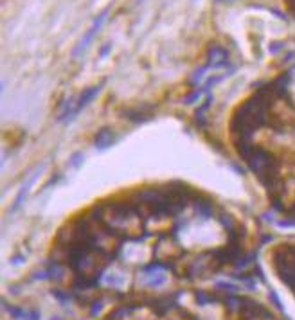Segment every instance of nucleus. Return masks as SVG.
Returning a JSON list of instances; mask_svg holds the SVG:
<instances>
[{"instance_id": "f257e3e1", "label": "nucleus", "mask_w": 295, "mask_h": 320, "mask_svg": "<svg viewBox=\"0 0 295 320\" xmlns=\"http://www.w3.org/2000/svg\"><path fill=\"white\" fill-rule=\"evenodd\" d=\"M94 214L101 218L104 225L110 230H114L116 234H124L128 238L139 234L140 225H142V218L135 207V203L114 202L108 203V205L96 207Z\"/></svg>"}, {"instance_id": "f03ea898", "label": "nucleus", "mask_w": 295, "mask_h": 320, "mask_svg": "<svg viewBox=\"0 0 295 320\" xmlns=\"http://www.w3.org/2000/svg\"><path fill=\"white\" fill-rule=\"evenodd\" d=\"M238 149H240V155L245 158V162L248 164V167L258 175V178L272 191L278 180V173H276L278 162L274 155L263 148L252 146L248 140H238Z\"/></svg>"}, {"instance_id": "7ed1b4c3", "label": "nucleus", "mask_w": 295, "mask_h": 320, "mask_svg": "<svg viewBox=\"0 0 295 320\" xmlns=\"http://www.w3.org/2000/svg\"><path fill=\"white\" fill-rule=\"evenodd\" d=\"M106 14H108V9L104 11V13H101V14L98 16V18L94 20V23H92L88 31L85 32V36H83V38L80 40V43L76 45V49L72 50V56H80L81 52H83V50H85L86 47L90 45V41L94 40V36L98 34V31H99L101 27H103V23L106 22Z\"/></svg>"}, {"instance_id": "20e7f679", "label": "nucleus", "mask_w": 295, "mask_h": 320, "mask_svg": "<svg viewBox=\"0 0 295 320\" xmlns=\"http://www.w3.org/2000/svg\"><path fill=\"white\" fill-rule=\"evenodd\" d=\"M99 90H101V86H92V88H86V90L76 99V113L80 112L81 108H85L86 104H88L90 101L94 99L96 95L99 94Z\"/></svg>"}, {"instance_id": "39448f33", "label": "nucleus", "mask_w": 295, "mask_h": 320, "mask_svg": "<svg viewBox=\"0 0 295 320\" xmlns=\"http://www.w3.org/2000/svg\"><path fill=\"white\" fill-rule=\"evenodd\" d=\"M146 277H144V284L152 286V288H156V286H162L166 283V275L162 272V268L158 272H152V268H146Z\"/></svg>"}, {"instance_id": "423d86ee", "label": "nucleus", "mask_w": 295, "mask_h": 320, "mask_svg": "<svg viewBox=\"0 0 295 320\" xmlns=\"http://www.w3.org/2000/svg\"><path fill=\"white\" fill-rule=\"evenodd\" d=\"M42 171V167H38V169H36L34 173H31V176H29V180L26 182V184L22 185V189H20V194H18V198H16V202H14V211H16L18 207H20V205H22V202L24 200H26V194L29 193V187H31L32 185V182L36 180V176H38V173Z\"/></svg>"}, {"instance_id": "0eeeda50", "label": "nucleus", "mask_w": 295, "mask_h": 320, "mask_svg": "<svg viewBox=\"0 0 295 320\" xmlns=\"http://www.w3.org/2000/svg\"><path fill=\"white\" fill-rule=\"evenodd\" d=\"M112 142H114V135H112V131H108V130L99 131L98 137H96V144H98V148H108V146H112Z\"/></svg>"}, {"instance_id": "6e6552de", "label": "nucleus", "mask_w": 295, "mask_h": 320, "mask_svg": "<svg viewBox=\"0 0 295 320\" xmlns=\"http://www.w3.org/2000/svg\"><path fill=\"white\" fill-rule=\"evenodd\" d=\"M52 295L56 299H58L60 302H62V304H67V302H70V293H63V292H60V290H54L52 292Z\"/></svg>"}, {"instance_id": "1a4fd4ad", "label": "nucleus", "mask_w": 295, "mask_h": 320, "mask_svg": "<svg viewBox=\"0 0 295 320\" xmlns=\"http://www.w3.org/2000/svg\"><path fill=\"white\" fill-rule=\"evenodd\" d=\"M196 299H198V302H200V304H209V302L214 301V297H212V295H209V293H206V292H198Z\"/></svg>"}, {"instance_id": "9d476101", "label": "nucleus", "mask_w": 295, "mask_h": 320, "mask_svg": "<svg viewBox=\"0 0 295 320\" xmlns=\"http://www.w3.org/2000/svg\"><path fill=\"white\" fill-rule=\"evenodd\" d=\"M52 320H63V319H60V317H54V319H52Z\"/></svg>"}, {"instance_id": "9b49d317", "label": "nucleus", "mask_w": 295, "mask_h": 320, "mask_svg": "<svg viewBox=\"0 0 295 320\" xmlns=\"http://www.w3.org/2000/svg\"><path fill=\"white\" fill-rule=\"evenodd\" d=\"M216 2H224V0H216ZM227 2H230V0H227Z\"/></svg>"}]
</instances>
